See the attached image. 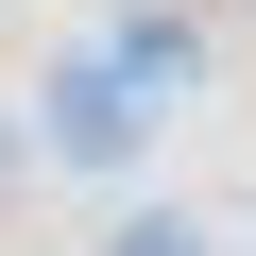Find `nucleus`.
I'll use <instances>...</instances> for the list:
<instances>
[{
    "label": "nucleus",
    "instance_id": "1",
    "mask_svg": "<svg viewBox=\"0 0 256 256\" xmlns=\"http://www.w3.org/2000/svg\"><path fill=\"white\" fill-rule=\"evenodd\" d=\"M34 154H52V171H137V154H154V86L120 68V52H68V68L34 86Z\"/></svg>",
    "mask_w": 256,
    "mask_h": 256
},
{
    "label": "nucleus",
    "instance_id": "2",
    "mask_svg": "<svg viewBox=\"0 0 256 256\" xmlns=\"http://www.w3.org/2000/svg\"><path fill=\"white\" fill-rule=\"evenodd\" d=\"M102 256H222V239H205L188 205H120V222H102Z\"/></svg>",
    "mask_w": 256,
    "mask_h": 256
},
{
    "label": "nucleus",
    "instance_id": "3",
    "mask_svg": "<svg viewBox=\"0 0 256 256\" xmlns=\"http://www.w3.org/2000/svg\"><path fill=\"white\" fill-rule=\"evenodd\" d=\"M18 188H34V120L0 102V205H18Z\"/></svg>",
    "mask_w": 256,
    "mask_h": 256
}]
</instances>
